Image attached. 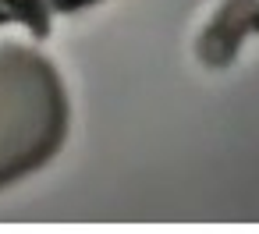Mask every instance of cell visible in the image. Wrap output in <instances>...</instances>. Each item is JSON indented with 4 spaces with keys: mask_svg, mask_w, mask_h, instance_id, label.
Segmentation results:
<instances>
[{
    "mask_svg": "<svg viewBox=\"0 0 259 234\" xmlns=\"http://www.w3.org/2000/svg\"><path fill=\"white\" fill-rule=\"evenodd\" d=\"M85 4H93V0H54L57 11H78V8H85Z\"/></svg>",
    "mask_w": 259,
    "mask_h": 234,
    "instance_id": "obj_1",
    "label": "cell"
}]
</instances>
